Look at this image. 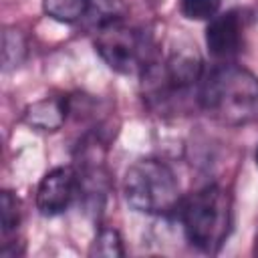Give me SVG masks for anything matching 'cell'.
<instances>
[{"mask_svg": "<svg viewBox=\"0 0 258 258\" xmlns=\"http://www.w3.org/2000/svg\"><path fill=\"white\" fill-rule=\"evenodd\" d=\"M198 105L208 117L228 127H242L258 119V79L244 67L220 62L204 71Z\"/></svg>", "mask_w": 258, "mask_h": 258, "instance_id": "obj_1", "label": "cell"}, {"mask_svg": "<svg viewBox=\"0 0 258 258\" xmlns=\"http://www.w3.org/2000/svg\"><path fill=\"white\" fill-rule=\"evenodd\" d=\"M202 58L196 52H173L165 60H153L141 73L143 101L157 113L179 111L191 97L198 101V89L204 75Z\"/></svg>", "mask_w": 258, "mask_h": 258, "instance_id": "obj_2", "label": "cell"}, {"mask_svg": "<svg viewBox=\"0 0 258 258\" xmlns=\"http://www.w3.org/2000/svg\"><path fill=\"white\" fill-rule=\"evenodd\" d=\"M177 218L187 242L202 252L214 254L230 234L232 200L224 187L206 185L181 200Z\"/></svg>", "mask_w": 258, "mask_h": 258, "instance_id": "obj_3", "label": "cell"}, {"mask_svg": "<svg viewBox=\"0 0 258 258\" xmlns=\"http://www.w3.org/2000/svg\"><path fill=\"white\" fill-rule=\"evenodd\" d=\"M123 194L135 212L151 216H167L177 212L181 204L175 173L167 163L153 157L139 159L127 169Z\"/></svg>", "mask_w": 258, "mask_h": 258, "instance_id": "obj_4", "label": "cell"}, {"mask_svg": "<svg viewBox=\"0 0 258 258\" xmlns=\"http://www.w3.org/2000/svg\"><path fill=\"white\" fill-rule=\"evenodd\" d=\"M95 50L109 69L123 75H141L145 67L155 60L151 38L143 30L123 22L99 30Z\"/></svg>", "mask_w": 258, "mask_h": 258, "instance_id": "obj_5", "label": "cell"}, {"mask_svg": "<svg viewBox=\"0 0 258 258\" xmlns=\"http://www.w3.org/2000/svg\"><path fill=\"white\" fill-rule=\"evenodd\" d=\"M81 191V179L75 167L60 165L50 169L38 183L36 208L42 216H58L67 212Z\"/></svg>", "mask_w": 258, "mask_h": 258, "instance_id": "obj_6", "label": "cell"}, {"mask_svg": "<svg viewBox=\"0 0 258 258\" xmlns=\"http://www.w3.org/2000/svg\"><path fill=\"white\" fill-rule=\"evenodd\" d=\"M206 44L210 54L216 58L234 56L242 46V18L238 12H218L212 20H208Z\"/></svg>", "mask_w": 258, "mask_h": 258, "instance_id": "obj_7", "label": "cell"}, {"mask_svg": "<svg viewBox=\"0 0 258 258\" xmlns=\"http://www.w3.org/2000/svg\"><path fill=\"white\" fill-rule=\"evenodd\" d=\"M71 111L67 97H46L24 109V123L38 131H56Z\"/></svg>", "mask_w": 258, "mask_h": 258, "instance_id": "obj_8", "label": "cell"}, {"mask_svg": "<svg viewBox=\"0 0 258 258\" xmlns=\"http://www.w3.org/2000/svg\"><path fill=\"white\" fill-rule=\"evenodd\" d=\"M127 16V6L123 0H91L85 18L81 20L93 32H99L111 24L123 22Z\"/></svg>", "mask_w": 258, "mask_h": 258, "instance_id": "obj_9", "label": "cell"}, {"mask_svg": "<svg viewBox=\"0 0 258 258\" xmlns=\"http://www.w3.org/2000/svg\"><path fill=\"white\" fill-rule=\"evenodd\" d=\"M91 0H42V10L56 22H81L87 14Z\"/></svg>", "mask_w": 258, "mask_h": 258, "instance_id": "obj_10", "label": "cell"}, {"mask_svg": "<svg viewBox=\"0 0 258 258\" xmlns=\"http://www.w3.org/2000/svg\"><path fill=\"white\" fill-rule=\"evenodd\" d=\"M26 56V38L18 28H6L2 34V64L4 71H12L22 64Z\"/></svg>", "mask_w": 258, "mask_h": 258, "instance_id": "obj_11", "label": "cell"}, {"mask_svg": "<svg viewBox=\"0 0 258 258\" xmlns=\"http://www.w3.org/2000/svg\"><path fill=\"white\" fill-rule=\"evenodd\" d=\"M89 254L91 256H105V258L125 256L121 234L115 228H101L99 234L93 240V246H91V252Z\"/></svg>", "mask_w": 258, "mask_h": 258, "instance_id": "obj_12", "label": "cell"}, {"mask_svg": "<svg viewBox=\"0 0 258 258\" xmlns=\"http://www.w3.org/2000/svg\"><path fill=\"white\" fill-rule=\"evenodd\" d=\"M0 220L4 236L14 234L20 226V204L10 189H4L0 196Z\"/></svg>", "mask_w": 258, "mask_h": 258, "instance_id": "obj_13", "label": "cell"}, {"mask_svg": "<svg viewBox=\"0 0 258 258\" xmlns=\"http://www.w3.org/2000/svg\"><path fill=\"white\" fill-rule=\"evenodd\" d=\"M222 0H179V10L189 20H212L220 12Z\"/></svg>", "mask_w": 258, "mask_h": 258, "instance_id": "obj_14", "label": "cell"}, {"mask_svg": "<svg viewBox=\"0 0 258 258\" xmlns=\"http://www.w3.org/2000/svg\"><path fill=\"white\" fill-rule=\"evenodd\" d=\"M254 157H256V165H258V147H256V155Z\"/></svg>", "mask_w": 258, "mask_h": 258, "instance_id": "obj_15", "label": "cell"}, {"mask_svg": "<svg viewBox=\"0 0 258 258\" xmlns=\"http://www.w3.org/2000/svg\"><path fill=\"white\" fill-rule=\"evenodd\" d=\"M256 252H258V242H256Z\"/></svg>", "mask_w": 258, "mask_h": 258, "instance_id": "obj_16", "label": "cell"}]
</instances>
